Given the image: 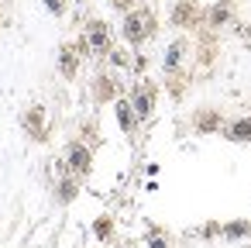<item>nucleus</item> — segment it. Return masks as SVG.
Returning a JSON list of instances; mask_svg holds the SVG:
<instances>
[{
	"instance_id": "18",
	"label": "nucleus",
	"mask_w": 251,
	"mask_h": 248,
	"mask_svg": "<svg viewBox=\"0 0 251 248\" xmlns=\"http://www.w3.org/2000/svg\"><path fill=\"white\" fill-rule=\"evenodd\" d=\"M110 62L114 66H127V52H110Z\"/></svg>"
},
{
	"instance_id": "16",
	"label": "nucleus",
	"mask_w": 251,
	"mask_h": 248,
	"mask_svg": "<svg viewBox=\"0 0 251 248\" xmlns=\"http://www.w3.org/2000/svg\"><path fill=\"white\" fill-rule=\"evenodd\" d=\"M224 234H227V238H244V234H251V224H248V220L227 224V227H224Z\"/></svg>"
},
{
	"instance_id": "19",
	"label": "nucleus",
	"mask_w": 251,
	"mask_h": 248,
	"mask_svg": "<svg viewBox=\"0 0 251 248\" xmlns=\"http://www.w3.org/2000/svg\"><path fill=\"white\" fill-rule=\"evenodd\" d=\"M110 4H114L117 11H131V4H134V0H110Z\"/></svg>"
},
{
	"instance_id": "12",
	"label": "nucleus",
	"mask_w": 251,
	"mask_h": 248,
	"mask_svg": "<svg viewBox=\"0 0 251 248\" xmlns=\"http://www.w3.org/2000/svg\"><path fill=\"white\" fill-rule=\"evenodd\" d=\"M42 117H45V110H42V107H31V110H28V117H25L28 131H31V135H35L38 141L45 138V124H42Z\"/></svg>"
},
{
	"instance_id": "17",
	"label": "nucleus",
	"mask_w": 251,
	"mask_h": 248,
	"mask_svg": "<svg viewBox=\"0 0 251 248\" xmlns=\"http://www.w3.org/2000/svg\"><path fill=\"white\" fill-rule=\"evenodd\" d=\"M45 7L52 14H66V0H45Z\"/></svg>"
},
{
	"instance_id": "14",
	"label": "nucleus",
	"mask_w": 251,
	"mask_h": 248,
	"mask_svg": "<svg viewBox=\"0 0 251 248\" xmlns=\"http://www.w3.org/2000/svg\"><path fill=\"white\" fill-rule=\"evenodd\" d=\"M76 190H79V183H76V176H69V179H62V183H59V200H62V203H69V200L76 196Z\"/></svg>"
},
{
	"instance_id": "4",
	"label": "nucleus",
	"mask_w": 251,
	"mask_h": 248,
	"mask_svg": "<svg viewBox=\"0 0 251 248\" xmlns=\"http://www.w3.org/2000/svg\"><path fill=\"white\" fill-rule=\"evenodd\" d=\"M193 128L200 135H213V131H224V114L217 107H200L193 114Z\"/></svg>"
},
{
	"instance_id": "2",
	"label": "nucleus",
	"mask_w": 251,
	"mask_h": 248,
	"mask_svg": "<svg viewBox=\"0 0 251 248\" xmlns=\"http://www.w3.org/2000/svg\"><path fill=\"white\" fill-rule=\"evenodd\" d=\"M66 162H69V172H73V176H86L90 165H93V152H90V145L73 141V145L66 148Z\"/></svg>"
},
{
	"instance_id": "20",
	"label": "nucleus",
	"mask_w": 251,
	"mask_h": 248,
	"mask_svg": "<svg viewBox=\"0 0 251 248\" xmlns=\"http://www.w3.org/2000/svg\"><path fill=\"white\" fill-rule=\"evenodd\" d=\"M151 248H169V245H165V238H162V241L155 238V241H151Z\"/></svg>"
},
{
	"instance_id": "5",
	"label": "nucleus",
	"mask_w": 251,
	"mask_h": 248,
	"mask_svg": "<svg viewBox=\"0 0 251 248\" xmlns=\"http://www.w3.org/2000/svg\"><path fill=\"white\" fill-rule=\"evenodd\" d=\"M155 86L151 83H141V86H134L131 90V104H134V110H138V117L145 121V117H151V110H155Z\"/></svg>"
},
{
	"instance_id": "11",
	"label": "nucleus",
	"mask_w": 251,
	"mask_h": 248,
	"mask_svg": "<svg viewBox=\"0 0 251 248\" xmlns=\"http://www.w3.org/2000/svg\"><path fill=\"white\" fill-rule=\"evenodd\" d=\"M186 52H189V45H186V38H176V42L169 45V52H165V62H162V69H165V73H176Z\"/></svg>"
},
{
	"instance_id": "13",
	"label": "nucleus",
	"mask_w": 251,
	"mask_h": 248,
	"mask_svg": "<svg viewBox=\"0 0 251 248\" xmlns=\"http://www.w3.org/2000/svg\"><path fill=\"white\" fill-rule=\"evenodd\" d=\"M206 18H210V28H220V25L230 21V7H227V4H213Z\"/></svg>"
},
{
	"instance_id": "1",
	"label": "nucleus",
	"mask_w": 251,
	"mask_h": 248,
	"mask_svg": "<svg viewBox=\"0 0 251 248\" xmlns=\"http://www.w3.org/2000/svg\"><path fill=\"white\" fill-rule=\"evenodd\" d=\"M121 31H124V38H127L131 45L148 42V38L155 35V18H151V11H127Z\"/></svg>"
},
{
	"instance_id": "3",
	"label": "nucleus",
	"mask_w": 251,
	"mask_h": 248,
	"mask_svg": "<svg viewBox=\"0 0 251 248\" xmlns=\"http://www.w3.org/2000/svg\"><path fill=\"white\" fill-rule=\"evenodd\" d=\"M86 42H90V55H110V31L103 21H90L86 25Z\"/></svg>"
},
{
	"instance_id": "9",
	"label": "nucleus",
	"mask_w": 251,
	"mask_h": 248,
	"mask_svg": "<svg viewBox=\"0 0 251 248\" xmlns=\"http://www.w3.org/2000/svg\"><path fill=\"white\" fill-rule=\"evenodd\" d=\"M196 18H200V11H196L193 0H179L176 11H172V25L176 28H189V25H196Z\"/></svg>"
},
{
	"instance_id": "7",
	"label": "nucleus",
	"mask_w": 251,
	"mask_h": 248,
	"mask_svg": "<svg viewBox=\"0 0 251 248\" xmlns=\"http://www.w3.org/2000/svg\"><path fill=\"white\" fill-rule=\"evenodd\" d=\"M59 73L66 80H73L79 73V52H76V45H62L59 49Z\"/></svg>"
},
{
	"instance_id": "8",
	"label": "nucleus",
	"mask_w": 251,
	"mask_h": 248,
	"mask_svg": "<svg viewBox=\"0 0 251 248\" xmlns=\"http://www.w3.org/2000/svg\"><path fill=\"white\" fill-rule=\"evenodd\" d=\"M114 110H117V124L124 128V131H134L138 128V110H134V104H131V97L127 100H114Z\"/></svg>"
},
{
	"instance_id": "10",
	"label": "nucleus",
	"mask_w": 251,
	"mask_h": 248,
	"mask_svg": "<svg viewBox=\"0 0 251 248\" xmlns=\"http://www.w3.org/2000/svg\"><path fill=\"white\" fill-rule=\"evenodd\" d=\"M224 138L227 141H251V114L248 117H237L230 124H224Z\"/></svg>"
},
{
	"instance_id": "15",
	"label": "nucleus",
	"mask_w": 251,
	"mask_h": 248,
	"mask_svg": "<svg viewBox=\"0 0 251 248\" xmlns=\"http://www.w3.org/2000/svg\"><path fill=\"white\" fill-rule=\"evenodd\" d=\"M93 231H97V238H100V241H107V238L114 234V220H110V217H97Z\"/></svg>"
},
{
	"instance_id": "6",
	"label": "nucleus",
	"mask_w": 251,
	"mask_h": 248,
	"mask_svg": "<svg viewBox=\"0 0 251 248\" xmlns=\"http://www.w3.org/2000/svg\"><path fill=\"white\" fill-rule=\"evenodd\" d=\"M117 93H121V86H117V80H114V76H107V73H100V76L93 80V100H97V104H107V100H117Z\"/></svg>"
}]
</instances>
